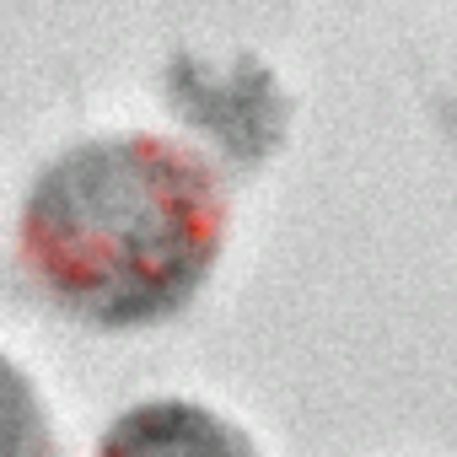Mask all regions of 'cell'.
<instances>
[{
    "label": "cell",
    "mask_w": 457,
    "mask_h": 457,
    "mask_svg": "<svg viewBox=\"0 0 457 457\" xmlns=\"http://www.w3.org/2000/svg\"><path fill=\"white\" fill-rule=\"evenodd\" d=\"M97 457H259V452L220 414L183 403V398H156V403L119 414Z\"/></svg>",
    "instance_id": "cell-2"
},
{
    "label": "cell",
    "mask_w": 457,
    "mask_h": 457,
    "mask_svg": "<svg viewBox=\"0 0 457 457\" xmlns=\"http://www.w3.org/2000/svg\"><path fill=\"white\" fill-rule=\"evenodd\" d=\"M0 457H54V430L33 382L0 355Z\"/></svg>",
    "instance_id": "cell-3"
},
{
    "label": "cell",
    "mask_w": 457,
    "mask_h": 457,
    "mask_svg": "<svg viewBox=\"0 0 457 457\" xmlns=\"http://www.w3.org/2000/svg\"><path fill=\"white\" fill-rule=\"evenodd\" d=\"M226 194L194 151L151 135L87 140L49 162L22 210V259L87 323L178 312L210 275Z\"/></svg>",
    "instance_id": "cell-1"
}]
</instances>
